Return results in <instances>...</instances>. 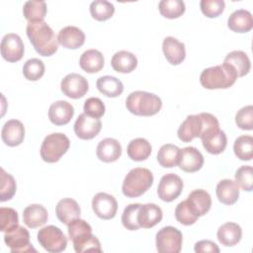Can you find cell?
<instances>
[{"label":"cell","instance_id":"6da1fadb","mask_svg":"<svg viewBox=\"0 0 253 253\" xmlns=\"http://www.w3.org/2000/svg\"><path fill=\"white\" fill-rule=\"evenodd\" d=\"M27 36L35 50L42 56H50L58 48V41L52 29L44 22H31L27 25Z\"/></svg>","mask_w":253,"mask_h":253},{"label":"cell","instance_id":"7a4b0ae2","mask_svg":"<svg viewBox=\"0 0 253 253\" xmlns=\"http://www.w3.org/2000/svg\"><path fill=\"white\" fill-rule=\"evenodd\" d=\"M237 79V73L228 63L206 68L200 75V82L206 89H226L232 86Z\"/></svg>","mask_w":253,"mask_h":253},{"label":"cell","instance_id":"3957f363","mask_svg":"<svg viewBox=\"0 0 253 253\" xmlns=\"http://www.w3.org/2000/svg\"><path fill=\"white\" fill-rule=\"evenodd\" d=\"M126 107L129 113L135 116L150 117L156 115L161 110L162 101L153 93L134 91L127 96Z\"/></svg>","mask_w":253,"mask_h":253},{"label":"cell","instance_id":"277c9868","mask_svg":"<svg viewBox=\"0 0 253 253\" xmlns=\"http://www.w3.org/2000/svg\"><path fill=\"white\" fill-rule=\"evenodd\" d=\"M153 184V175L150 170L142 167L131 169L123 182L122 191L127 198H137L144 194Z\"/></svg>","mask_w":253,"mask_h":253},{"label":"cell","instance_id":"5b68a950","mask_svg":"<svg viewBox=\"0 0 253 253\" xmlns=\"http://www.w3.org/2000/svg\"><path fill=\"white\" fill-rule=\"evenodd\" d=\"M70 146L69 138L61 132L46 135L41 146V157L47 163L57 162Z\"/></svg>","mask_w":253,"mask_h":253},{"label":"cell","instance_id":"8992f818","mask_svg":"<svg viewBox=\"0 0 253 253\" xmlns=\"http://www.w3.org/2000/svg\"><path fill=\"white\" fill-rule=\"evenodd\" d=\"M38 241L42 247L50 253H59L65 250L67 238L60 228L54 225H47L38 232Z\"/></svg>","mask_w":253,"mask_h":253},{"label":"cell","instance_id":"52a82bcc","mask_svg":"<svg viewBox=\"0 0 253 253\" xmlns=\"http://www.w3.org/2000/svg\"><path fill=\"white\" fill-rule=\"evenodd\" d=\"M182 241V232L174 226H164L156 233V249L159 253H179Z\"/></svg>","mask_w":253,"mask_h":253},{"label":"cell","instance_id":"ba28073f","mask_svg":"<svg viewBox=\"0 0 253 253\" xmlns=\"http://www.w3.org/2000/svg\"><path fill=\"white\" fill-rule=\"evenodd\" d=\"M183 181L178 175L174 173H168L162 176L160 179L157 187V195L163 202L170 203L180 196L183 190Z\"/></svg>","mask_w":253,"mask_h":253},{"label":"cell","instance_id":"9c48e42d","mask_svg":"<svg viewBox=\"0 0 253 253\" xmlns=\"http://www.w3.org/2000/svg\"><path fill=\"white\" fill-rule=\"evenodd\" d=\"M4 241L7 247H9L13 253L31 251L36 252V249L30 242L29 231L21 225H18L16 228L9 232H5Z\"/></svg>","mask_w":253,"mask_h":253},{"label":"cell","instance_id":"30bf717a","mask_svg":"<svg viewBox=\"0 0 253 253\" xmlns=\"http://www.w3.org/2000/svg\"><path fill=\"white\" fill-rule=\"evenodd\" d=\"M205 128V120L203 113L199 115H190L181 124L177 134L183 142H190L196 137H200Z\"/></svg>","mask_w":253,"mask_h":253},{"label":"cell","instance_id":"8fae6325","mask_svg":"<svg viewBox=\"0 0 253 253\" xmlns=\"http://www.w3.org/2000/svg\"><path fill=\"white\" fill-rule=\"evenodd\" d=\"M25 47L22 39L14 33L6 34L1 41V55L9 62H17L22 59Z\"/></svg>","mask_w":253,"mask_h":253},{"label":"cell","instance_id":"7c38bea8","mask_svg":"<svg viewBox=\"0 0 253 253\" xmlns=\"http://www.w3.org/2000/svg\"><path fill=\"white\" fill-rule=\"evenodd\" d=\"M61 92L71 99L82 98L88 91L89 85L87 80L80 74L69 73L60 83Z\"/></svg>","mask_w":253,"mask_h":253},{"label":"cell","instance_id":"4fadbf2b","mask_svg":"<svg viewBox=\"0 0 253 253\" xmlns=\"http://www.w3.org/2000/svg\"><path fill=\"white\" fill-rule=\"evenodd\" d=\"M102 128L100 119L90 117L85 113L78 116L74 124V132L80 139L88 140L99 134Z\"/></svg>","mask_w":253,"mask_h":253},{"label":"cell","instance_id":"5bb4252c","mask_svg":"<svg viewBox=\"0 0 253 253\" xmlns=\"http://www.w3.org/2000/svg\"><path fill=\"white\" fill-rule=\"evenodd\" d=\"M92 209L98 217L111 219L114 218L117 213L118 203L112 195L101 192L93 197Z\"/></svg>","mask_w":253,"mask_h":253},{"label":"cell","instance_id":"9a60e30c","mask_svg":"<svg viewBox=\"0 0 253 253\" xmlns=\"http://www.w3.org/2000/svg\"><path fill=\"white\" fill-rule=\"evenodd\" d=\"M1 137L3 142L8 146L20 145L25 137L24 125L18 120L7 121L1 130Z\"/></svg>","mask_w":253,"mask_h":253},{"label":"cell","instance_id":"2e32d148","mask_svg":"<svg viewBox=\"0 0 253 253\" xmlns=\"http://www.w3.org/2000/svg\"><path fill=\"white\" fill-rule=\"evenodd\" d=\"M178 165L183 171L187 173L197 172L204 165V156L196 147H184L183 149H181Z\"/></svg>","mask_w":253,"mask_h":253},{"label":"cell","instance_id":"e0dca14e","mask_svg":"<svg viewBox=\"0 0 253 253\" xmlns=\"http://www.w3.org/2000/svg\"><path fill=\"white\" fill-rule=\"evenodd\" d=\"M74 115L73 106L66 101H56L52 103L48 110V119L55 126L68 124Z\"/></svg>","mask_w":253,"mask_h":253},{"label":"cell","instance_id":"ac0fdd59","mask_svg":"<svg viewBox=\"0 0 253 253\" xmlns=\"http://www.w3.org/2000/svg\"><path fill=\"white\" fill-rule=\"evenodd\" d=\"M57 41L65 48L76 49L84 44L85 34L77 27L67 26L59 31Z\"/></svg>","mask_w":253,"mask_h":253},{"label":"cell","instance_id":"d6986e66","mask_svg":"<svg viewBox=\"0 0 253 253\" xmlns=\"http://www.w3.org/2000/svg\"><path fill=\"white\" fill-rule=\"evenodd\" d=\"M163 53L172 65H178L186 57L185 44L173 37H166L162 42Z\"/></svg>","mask_w":253,"mask_h":253},{"label":"cell","instance_id":"ffe728a7","mask_svg":"<svg viewBox=\"0 0 253 253\" xmlns=\"http://www.w3.org/2000/svg\"><path fill=\"white\" fill-rule=\"evenodd\" d=\"M96 154L97 157L103 162L110 163L117 161L122 155V145L115 138H104L98 143Z\"/></svg>","mask_w":253,"mask_h":253},{"label":"cell","instance_id":"44dd1931","mask_svg":"<svg viewBox=\"0 0 253 253\" xmlns=\"http://www.w3.org/2000/svg\"><path fill=\"white\" fill-rule=\"evenodd\" d=\"M55 213L59 221L68 225L72 220L80 217L81 210L75 200L64 198L57 203L55 207Z\"/></svg>","mask_w":253,"mask_h":253},{"label":"cell","instance_id":"7402d4cb","mask_svg":"<svg viewBox=\"0 0 253 253\" xmlns=\"http://www.w3.org/2000/svg\"><path fill=\"white\" fill-rule=\"evenodd\" d=\"M162 216V210L157 205H140L137 213V222L142 228H151L161 221Z\"/></svg>","mask_w":253,"mask_h":253},{"label":"cell","instance_id":"603a6c76","mask_svg":"<svg viewBox=\"0 0 253 253\" xmlns=\"http://www.w3.org/2000/svg\"><path fill=\"white\" fill-rule=\"evenodd\" d=\"M187 202L193 212L199 217L205 215L211 207V195L203 189H198L191 192L187 198Z\"/></svg>","mask_w":253,"mask_h":253},{"label":"cell","instance_id":"cb8c5ba5","mask_svg":"<svg viewBox=\"0 0 253 253\" xmlns=\"http://www.w3.org/2000/svg\"><path fill=\"white\" fill-rule=\"evenodd\" d=\"M204 148L211 154L221 153L227 145V137L223 130L214 129L201 137Z\"/></svg>","mask_w":253,"mask_h":253},{"label":"cell","instance_id":"d4e9b609","mask_svg":"<svg viewBox=\"0 0 253 253\" xmlns=\"http://www.w3.org/2000/svg\"><path fill=\"white\" fill-rule=\"evenodd\" d=\"M218 201L224 205H233L239 198V186L235 181L223 179L218 182L215 189Z\"/></svg>","mask_w":253,"mask_h":253},{"label":"cell","instance_id":"484cf974","mask_svg":"<svg viewBox=\"0 0 253 253\" xmlns=\"http://www.w3.org/2000/svg\"><path fill=\"white\" fill-rule=\"evenodd\" d=\"M46 209L39 204L28 206L23 211V221L30 228H36L43 225L47 221Z\"/></svg>","mask_w":253,"mask_h":253},{"label":"cell","instance_id":"4316f807","mask_svg":"<svg viewBox=\"0 0 253 253\" xmlns=\"http://www.w3.org/2000/svg\"><path fill=\"white\" fill-rule=\"evenodd\" d=\"M228 28L235 33H247L253 28V18L249 11L238 9L227 20Z\"/></svg>","mask_w":253,"mask_h":253},{"label":"cell","instance_id":"83f0119b","mask_svg":"<svg viewBox=\"0 0 253 253\" xmlns=\"http://www.w3.org/2000/svg\"><path fill=\"white\" fill-rule=\"evenodd\" d=\"M216 236L222 245L227 247L234 246L242 237V229L235 222H226L218 227Z\"/></svg>","mask_w":253,"mask_h":253},{"label":"cell","instance_id":"f1b7e54d","mask_svg":"<svg viewBox=\"0 0 253 253\" xmlns=\"http://www.w3.org/2000/svg\"><path fill=\"white\" fill-rule=\"evenodd\" d=\"M111 65L117 72L129 73L136 68L137 58L133 53L127 50H120L113 55Z\"/></svg>","mask_w":253,"mask_h":253},{"label":"cell","instance_id":"f546056e","mask_svg":"<svg viewBox=\"0 0 253 253\" xmlns=\"http://www.w3.org/2000/svg\"><path fill=\"white\" fill-rule=\"evenodd\" d=\"M104 56L101 51L91 48L85 50L79 59L80 67L87 73L99 72L104 66Z\"/></svg>","mask_w":253,"mask_h":253},{"label":"cell","instance_id":"4dcf8cb0","mask_svg":"<svg viewBox=\"0 0 253 253\" xmlns=\"http://www.w3.org/2000/svg\"><path fill=\"white\" fill-rule=\"evenodd\" d=\"M225 63L231 65L237 73V77H243L250 71L251 63L248 55L242 50H233L229 52L225 58Z\"/></svg>","mask_w":253,"mask_h":253},{"label":"cell","instance_id":"1f68e13d","mask_svg":"<svg viewBox=\"0 0 253 253\" xmlns=\"http://www.w3.org/2000/svg\"><path fill=\"white\" fill-rule=\"evenodd\" d=\"M98 90L109 98L119 97L124 91V85L120 79L115 76H102L96 82Z\"/></svg>","mask_w":253,"mask_h":253},{"label":"cell","instance_id":"d6a6232c","mask_svg":"<svg viewBox=\"0 0 253 253\" xmlns=\"http://www.w3.org/2000/svg\"><path fill=\"white\" fill-rule=\"evenodd\" d=\"M151 144L142 137H137L132 139L126 148L128 157L133 161H143L146 160L151 154Z\"/></svg>","mask_w":253,"mask_h":253},{"label":"cell","instance_id":"836d02e7","mask_svg":"<svg viewBox=\"0 0 253 253\" xmlns=\"http://www.w3.org/2000/svg\"><path fill=\"white\" fill-rule=\"evenodd\" d=\"M181 149L171 143L163 144L157 153L158 163L165 168H172L179 164Z\"/></svg>","mask_w":253,"mask_h":253},{"label":"cell","instance_id":"e575fe53","mask_svg":"<svg viewBox=\"0 0 253 253\" xmlns=\"http://www.w3.org/2000/svg\"><path fill=\"white\" fill-rule=\"evenodd\" d=\"M46 11L47 8L44 1H27L23 7L24 17L29 21V23L43 21Z\"/></svg>","mask_w":253,"mask_h":253},{"label":"cell","instance_id":"d590c367","mask_svg":"<svg viewBox=\"0 0 253 253\" xmlns=\"http://www.w3.org/2000/svg\"><path fill=\"white\" fill-rule=\"evenodd\" d=\"M236 157L243 161H249L253 156V137L251 135H240L233 144Z\"/></svg>","mask_w":253,"mask_h":253},{"label":"cell","instance_id":"8d00e7d4","mask_svg":"<svg viewBox=\"0 0 253 253\" xmlns=\"http://www.w3.org/2000/svg\"><path fill=\"white\" fill-rule=\"evenodd\" d=\"M160 14L167 19H177L185 12V3L181 0H162L158 4Z\"/></svg>","mask_w":253,"mask_h":253},{"label":"cell","instance_id":"74e56055","mask_svg":"<svg viewBox=\"0 0 253 253\" xmlns=\"http://www.w3.org/2000/svg\"><path fill=\"white\" fill-rule=\"evenodd\" d=\"M91 16L97 21H106L115 13L114 5L106 0H96L90 4Z\"/></svg>","mask_w":253,"mask_h":253},{"label":"cell","instance_id":"f35d334b","mask_svg":"<svg viewBox=\"0 0 253 253\" xmlns=\"http://www.w3.org/2000/svg\"><path fill=\"white\" fill-rule=\"evenodd\" d=\"M74 250L77 253H83L86 251H95V252H101V243L99 239L91 233H87L85 235H82L81 237L75 239L72 241Z\"/></svg>","mask_w":253,"mask_h":253},{"label":"cell","instance_id":"ab89813d","mask_svg":"<svg viewBox=\"0 0 253 253\" xmlns=\"http://www.w3.org/2000/svg\"><path fill=\"white\" fill-rule=\"evenodd\" d=\"M0 173V201L6 202L14 197L17 185L14 177L11 174L7 173L3 168H1Z\"/></svg>","mask_w":253,"mask_h":253},{"label":"cell","instance_id":"60d3db41","mask_svg":"<svg viewBox=\"0 0 253 253\" xmlns=\"http://www.w3.org/2000/svg\"><path fill=\"white\" fill-rule=\"evenodd\" d=\"M44 64L39 58H31L27 60L23 66V74L30 81H37L44 74Z\"/></svg>","mask_w":253,"mask_h":253},{"label":"cell","instance_id":"b9f144b4","mask_svg":"<svg viewBox=\"0 0 253 253\" xmlns=\"http://www.w3.org/2000/svg\"><path fill=\"white\" fill-rule=\"evenodd\" d=\"M19 225L18 212L12 208L0 209V230L2 232H9Z\"/></svg>","mask_w":253,"mask_h":253},{"label":"cell","instance_id":"7bdbcfd3","mask_svg":"<svg viewBox=\"0 0 253 253\" xmlns=\"http://www.w3.org/2000/svg\"><path fill=\"white\" fill-rule=\"evenodd\" d=\"M140 204H129L122 214V223L128 230H137L140 226L137 222V213Z\"/></svg>","mask_w":253,"mask_h":253},{"label":"cell","instance_id":"ee69618b","mask_svg":"<svg viewBox=\"0 0 253 253\" xmlns=\"http://www.w3.org/2000/svg\"><path fill=\"white\" fill-rule=\"evenodd\" d=\"M175 217L177 221L184 225H191L194 224L199 216L196 215L193 211L191 210L187 200L179 203L175 209Z\"/></svg>","mask_w":253,"mask_h":253},{"label":"cell","instance_id":"f6af8a7d","mask_svg":"<svg viewBox=\"0 0 253 253\" xmlns=\"http://www.w3.org/2000/svg\"><path fill=\"white\" fill-rule=\"evenodd\" d=\"M235 182L244 191L251 192L253 189V169L249 165L239 167L235 172Z\"/></svg>","mask_w":253,"mask_h":253},{"label":"cell","instance_id":"bcb514c9","mask_svg":"<svg viewBox=\"0 0 253 253\" xmlns=\"http://www.w3.org/2000/svg\"><path fill=\"white\" fill-rule=\"evenodd\" d=\"M200 7L206 17L216 18L223 12L225 3L223 0H202Z\"/></svg>","mask_w":253,"mask_h":253},{"label":"cell","instance_id":"7dc6e473","mask_svg":"<svg viewBox=\"0 0 253 253\" xmlns=\"http://www.w3.org/2000/svg\"><path fill=\"white\" fill-rule=\"evenodd\" d=\"M235 123L237 126L244 130H252L253 129V106L248 105L241 108L236 116Z\"/></svg>","mask_w":253,"mask_h":253},{"label":"cell","instance_id":"c3c4849f","mask_svg":"<svg viewBox=\"0 0 253 253\" xmlns=\"http://www.w3.org/2000/svg\"><path fill=\"white\" fill-rule=\"evenodd\" d=\"M67 226H68V228H67L68 235H69L70 240H72V241L81 237L82 235L92 232L91 225L84 219H81L80 217L72 220Z\"/></svg>","mask_w":253,"mask_h":253},{"label":"cell","instance_id":"681fc988","mask_svg":"<svg viewBox=\"0 0 253 253\" xmlns=\"http://www.w3.org/2000/svg\"><path fill=\"white\" fill-rule=\"evenodd\" d=\"M84 113L90 117L100 119L105 114L106 108L103 101L97 97L88 98L83 106Z\"/></svg>","mask_w":253,"mask_h":253},{"label":"cell","instance_id":"f907efd6","mask_svg":"<svg viewBox=\"0 0 253 253\" xmlns=\"http://www.w3.org/2000/svg\"><path fill=\"white\" fill-rule=\"evenodd\" d=\"M194 250L197 253H205V252L218 253L219 252V248L217 247V245L214 242L211 241V240H201V241H198L195 244Z\"/></svg>","mask_w":253,"mask_h":253}]
</instances>
